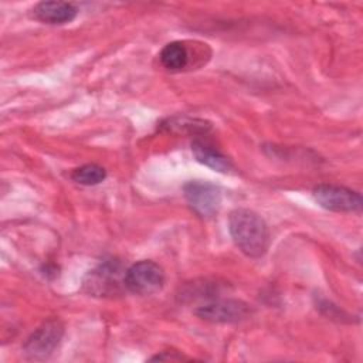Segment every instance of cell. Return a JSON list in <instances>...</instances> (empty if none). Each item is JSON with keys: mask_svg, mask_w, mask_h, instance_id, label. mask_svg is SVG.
I'll use <instances>...</instances> for the list:
<instances>
[{"mask_svg": "<svg viewBox=\"0 0 363 363\" xmlns=\"http://www.w3.org/2000/svg\"><path fill=\"white\" fill-rule=\"evenodd\" d=\"M315 201L330 211L356 213L362 210V196L343 186L337 184H319L313 189Z\"/></svg>", "mask_w": 363, "mask_h": 363, "instance_id": "277c9868", "label": "cell"}, {"mask_svg": "<svg viewBox=\"0 0 363 363\" xmlns=\"http://www.w3.org/2000/svg\"><path fill=\"white\" fill-rule=\"evenodd\" d=\"M191 152L199 163L216 172L230 173L233 170V162L224 153H221L217 147H214L211 143L206 140L194 139L191 142Z\"/></svg>", "mask_w": 363, "mask_h": 363, "instance_id": "ba28073f", "label": "cell"}, {"mask_svg": "<svg viewBox=\"0 0 363 363\" xmlns=\"http://www.w3.org/2000/svg\"><path fill=\"white\" fill-rule=\"evenodd\" d=\"M106 170L96 163H86L72 170L71 179L82 186H95L105 180Z\"/></svg>", "mask_w": 363, "mask_h": 363, "instance_id": "8fae6325", "label": "cell"}, {"mask_svg": "<svg viewBox=\"0 0 363 363\" xmlns=\"http://www.w3.org/2000/svg\"><path fill=\"white\" fill-rule=\"evenodd\" d=\"M85 286H89V292L99 295L113 292L118 288V267L112 262L99 265L89 274V282L85 284Z\"/></svg>", "mask_w": 363, "mask_h": 363, "instance_id": "9c48e42d", "label": "cell"}, {"mask_svg": "<svg viewBox=\"0 0 363 363\" xmlns=\"http://www.w3.org/2000/svg\"><path fill=\"white\" fill-rule=\"evenodd\" d=\"M64 335V325L60 319L51 318L43 322L24 342L23 352L28 359H47L60 345Z\"/></svg>", "mask_w": 363, "mask_h": 363, "instance_id": "3957f363", "label": "cell"}, {"mask_svg": "<svg viewBox=\"0 0 363 363\" xmlns=\"http://www.w3.org/2000/svg\"><path fill=\"white\" fill-rule=\"evenodd\" d=\"M169 130L170 129H187V130H193V132H206L210 125L204 121H199V119H187V118H173L167 121V125H164Z\"/></svg>", "mask_w": 363, "mask_h": 363, "instance_id": "7c38bea8", "label": "cell"}, {"mask_svg": "<svg viewBox=\"0 0 363 363\" xmlns=\"http://www.w3.org/2000/svg\"><path fill=\"white\" fill-rule=\"evenodd\" d=\"M164 285V272L162 267L150 259L132 264L123 275V286L136 295H152Z\"/></svg>", "mask_w": 363, "mask_h": 363, "instance_id": "7a4b0ae2", "label": "cell"}, {"mask_svg": "<svg viewBox=\"0 0 363 363\" xmlns=\"http://www.w3.org/2000/svg\"><path fill=\"white\" fill-rule=\"evenodd\" d=\"M31 11L35 20L45 24H65L78 14L77 7L68 1H40Z\"/></svg>", "mask_w": 363, "mask_h": 363, "instance_id": "52a82bcc", "label": "cell"}, {"mask_svg": "<svg viewBox=\"0 0 363 363\" xmlns=\"http://www.w3.org/2000/svg\"><path fill=\"white\" fill-rule=\"evenodd\" d=\"M194 313L204 320L216 323H233L250 315V306L237 299H220L199 306Z\"/></svg>", "mask_w": 363, "mask_h": 363, "instance_id": "8992f818", "label": "cell"}, {"mask_svg": "<svg viewBox=\"0 0 363 363\" xmlns=\"http://www.w3.org/2000/svg\"><path fill=\"white\" fill-rule=\"evenodd\" d=\"M159 58L164 68L176 71V69H182L187 65L189 51L183 43L172 41L162 48Z\"/></svg>", "mask_w": 363, "mask_h": 363, "instance_id": "30bf717a", "label": "cell"}, {"mask_svg": "<svg viewBox=\"0 0 363 363\" xmlns=\"http://www.w3.org/2000/svg\"><path fill=\"white\" fill-rule=\"evenodd\" d=\"M184 197L194 213L200 217L214 216L221 204L220 189L206 180H191L183 187Z\"/></svg>", "mask_w": 363, "mask_h": 363, "instance_id": "5b68a950", "label": "cell"}, {"mask_svg": "<svg viewBox=\"0 0 363 363\" xmlns=\"http://www.w3.org/2000/svg\"><path fill=\"white\" fill-rule=\"evenodd\" d=\"M228 230L242 254L261 258L269 245V231L264 218L252 210L235 208L228 217Z\"/></svg>", "mask_w": 363, "mask_h": 363, "instance_id": "6da1fadb", "label": "cell"}]
</instances>
